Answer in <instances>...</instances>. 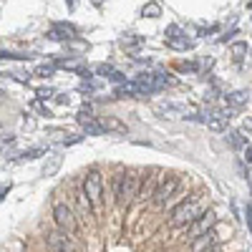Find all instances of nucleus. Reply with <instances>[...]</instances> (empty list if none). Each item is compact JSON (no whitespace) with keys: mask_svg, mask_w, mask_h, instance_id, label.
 Returning <instances> with one entry per match:
<instances>
[{"mask_svg":"<svg viewBox=\"0 0 252 252\" xmlns=\"http://www.w3.org/2000/svg\"><path fill=\"white\" fill-rule=\"evenodd\" d=\"M207 252H222V250H220V245H215V247H209Z\"/></svg>","mask_w":252,"mask_h":252,"instance_id":"412c9836","label":"nucleus"},{"mask_svg":"<svg viewBox=\"0 0 252 252\" xmlns=\"http://www.w3.org/2000/svg\"><path fill=\"white\" fill-rule=\"evenodd\" d=\"M53 222H56V227L61 229V232H66V235H71V237L78 232V222H76V217H73V212H71V207L63 204V202H58V204L53 207Z\"/></svg>","mask_w":252,"mask_h":252,"instance_id":"7ed1b4c3","label":"nucleus"},{"mask_svg":"<svg viewBox=\"0 0 252 252\" xmlns=\"http://www.w3.org/2000/svg\"><path fill=\"white\" fill-rule=\"evenodd\" d=\"M220 240H222V237H217V229L212 227L209 232H204V235H199V237L192 240V252H207L209 247L220 245Z\"/></svg>","mask_w":252,"mask_h":252,"instance_id":"6e6552de","label":"nucleus"},{"mask_svg":"<svg viewBox=\"0 0 252 252\" xmlns=\"http://www.w3.org/2000/svg\"><path fill=\"white\" fill-rule=\"evenodd\" d=\"M245 159H247V164H252V146L250 144L245 146Z\"/></svg>","mask_w":252,"mask_h":252,"instance_id":"6ab92c4d","label":"nucleus"},{"mask_svg":"<svg viewBox=\"0 0 252 252\" xmlns=\"http://www.w3.org/2000/svg\"><path fill=\"white\" fill-rule=\"evenodd\" d=\"M232 53H235V56H242V53H247V43H235V46H232Z\"/></svg>","mask_w":252,"mask_h":252,"instance_id":"dca6fc26","label":"nucleus"},{"mask_svg":"<svg viewBox=\"0 0 252 252\" xmlns=\"http://www.w3.org/2000/svg\"><path fill=\"white\" fill-rule=\"evenodd\" d=\"M83 194L89 199L91 215H101L103 212V179H101L98 169H91L83 177Z\"/></svg>","mask_w":252,"mask_h":252,"instance_id":"f257e3e1","label":"nucleus"},{"mask_svg":"<svg viewBox=\"0 0 252 252\" xmlns=\"http://www.w3.org/2000/svg\"><path fill=\"white\" fill-rule=\"evenodd\" d=\"M242 129H245V131H252V119H245V121H242Z\"/></svg>","mask_w":252,"mask_h":252,"instance_id":"aec40b11","label":"nucleus"},{"mask_svg":"<svg viewBox=\"0 0 252 252\" xmlns=\"http://www.w3.org/2000/svg\"><path fill=\"white\" fill-rule=\"evenodd\" d=\"M245 101H247V94H245V91H235V94L227 96V106H229V109H240Z\"/></svg>","mask_w":252,"mask_h":252,"instance_id":"f8f14e48","label":"nucleus"},{"mask_svg":"<svg viewBox=\"0 0 252 252\" xmlns=\"http://www.w3.org/2000/svg\"><path fill=\"white\" fill-rule=\"evenodd\" d=\"M229 144H232L235 149H245V146H247V139H245L240 131H232V134H229Z\"/></svg>","mask_w":252,"mask_h":252,"instance_id":"ddd939ff","label":"nucleus"},{"mask_svg":"<svg viewBox=\"0 0 252 252\" xmlns=\"http://www.w3.org/2000/svg\"><path fill=\"white\" fill-rule=\"evenodd\" d=\"M139 184H141L139 177L126 174L124 177V184H121V199H119V204H131L139 197Z\"/></svg>","mask_w":252,"mask_h":252,"instance_id":"0eeeda50","label":"nucleus"},{"mask_svg":"<svg viewBox=\"0 0 252 252\" xmlns=\"http://www.w3.org/2000/svg\"><path fill=\"white\" fill-rule=\"evenodd\" d=\"M229 114L232 111H224V114H217V116H209L207 119V126L212 131H224L227 129V121H229Z\"/></svg>","mask_w":252,"mask_h":252,"instance_id":"9d476101","label":"nucleus"},{"mask_svg":"<svg viewBox=\"0 0 252 252\" xmlns=\"http://www.w3.org/2000/svg\"><path fill=\"white\" fill-rule=\"evenodd\" d=\"M35 73H38V76H51V73H53V66H40Z\"/></svg>","mask_w":252,"mask_h":252,"instance_id":"f3484780","label":"nucleus"},{"mask_svg":"<svg viewBox=\"0 0 252 252\" xmlns=\"http://www.w3.org/2000/svg\"><path fill=\"white\" fill-rule=\"evenodd\" d=\"M46 247L51 252H76V245H73L71 235L61 232V229H53V232L46 235Z\"/></svg>","mask_w":252,"mask_h":252,"instance_id":"39448f33","label":"nucleus"},{"mask_svg":"<svg viewBox=\"0 0 252 252\" xmlns=\"http://www.w3.org/2000/svg\"><path fill=\"white\" fill-rule=\"evenodd\" d=\"M179 177H164L161 182H159V187L152 192V204L154 207H164L166 202H169L174 194H177V189H179Z\"/></svg>","mask_w":252,"mask_h":252,"instance_id":"20e7f679","label":"nucleus"},{"mask_svg":"<svg viewBox=\"0 0 252 252\" xmlns=\"http://www.w3.org/2000/svg\"><path fill=\"white\" fill-rule=\"evenodd\" d=\"M98 124H101V129H103V131H119V134H126V124H121L116 116H103Z\"/></svg>","mask_w":252,"mask_h":252,"instance_id":"1a4fd4ad","label":"nucleus"},{"mask_svg":"<svg viewBox=\"0 0 252 252\" xmlns=\"http://www.w3.org/2000/svg\"><path fill=\"white\" fill-rule=\"evenodd\" d=\"M215 224H217V215L212 212V209H209V212H202L194 222H189V240H194V237L209 232Z\"/></svg>","mask_w":252,"mask_h":252,"instance_id":"423d86ee","label":"nucleus"},{"mask_svg":"<svg viewBox=\"0 0 252 252\" xmlns=\"http://www.w3.org/2000/svg\"><path fill=\"white\" fill-rule=\"evenodd\" d=\"M247 227H250V232H252V202L247 204Z\"/></svg>","mask_w":252,"mask_h":252,"instance_id":"a211bd4d","label":"nucleus"},{"mask_svg":"<svg viewBox=\"0 0 252 252\" xmlns=\"http://www.w3.org/2000/svg\"><path fill=\"white\" fill-rule=\"evenodd\" d=\"M144 18H159V13H161V8L157 5V3H149V5H144Z\"/></svg>","mask_w":252,"mask_h":252,"instance_id":"2eb2a0df","label":"nucleus"},{"mask_svg":"<svg viewBox=\"0 0 252 252\" xmlns=\"http://www.w3.org/2000/svg\"><path fill=\"white\" fill-rule=\"evenodd\" d=\"M199 215H202V202H199V197H189V199L179 202V204L172 209L169 224H172V227H189V222H194Z\"/></svg>","mask_w":252,"mask_h":252,"instance_id":"f03ea898","label":"nucleus"},{"mask_svg":"<svg viewBox=\"0 0 252 252\" xmlns=\"http://www.w3.org/2000/svg\"><path fill=\"white\" fill-rule=\"evenodd\" d=\"M78 121L83 124L86 134H91V136H98V134L103 131V129H101V124H98V121H94V119H91V116H86V114H81V116H78Z\"/></svg>","mask_w":252,"mask_h":252,"instance_id":"9b49d317","label":"nucleus"},{"mask_svg":"<svg viewBox=\"0 0 252 252\" xmlns=\"http://www.w3.org/2000/svg\"><path fill=\"white\" fill-rule=\"evenodd\" d=\"M250 10H252V3H250Z\"/></svg>","mask_w":252,"mask_h":252,"instance_id":"4be33fe9","label":"nucleus"},{"mask_svg":"<svg viewBox=\"0 0 252 252\" xmlns=\"http://www.w3.org/2000/svg\"><path fill=\"white\" fill-rule=\"evenodd\" d=\"M124 172H119L116 177H114V199H116V204H119V199H121V184H124Z\"/></svg>","mask_w":252,"mask_h":252,"instance_id":"4468645a","label":"nucleus"}]
</instances>
